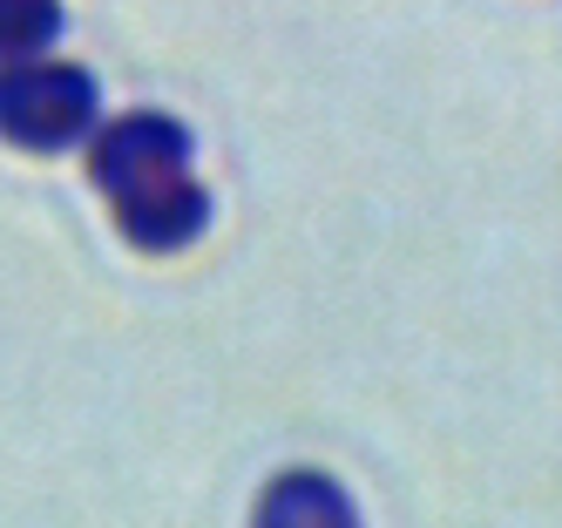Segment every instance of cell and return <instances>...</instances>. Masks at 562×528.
<instances>
[{
  "label": "cell",
  "mask_w": 562,
  "mask_h": 528,
  "mask_svg": "<svg viewBox=\"0 0 562 528\" xmlns=\"http://www.w3.org/2000/svg\"><path fill=\"white\" fill-rule=\"evenodd\" d=\"M95 130V75L75 61H8L0 68V136L21 149H75Z\"/></svg>",
  "instance_id": "1"
},
{
  "label": "cell",
  "mask_w": 562,
  "mask_h": 528,
  "mask_svg": "<svg viewBox=\"0 0 562 528\" xmlns=\"http://www.w3.org/2000/svg\"><path fill=\"white\" fill-rule=\"evenodd\" d=\"M183 162H190V136L170 115H123V122H109L95 136V149H89V170L115 203L143 196L156 183H177Z\"/></svg>",
  "instance_id": "2"
},
{
  "label": "cell",
  "mask_w": 562,
  "mask_h": 528,
  "mask_svg": "<svg viewBox=\"0 0 562 528\" xmlns=\"http://www.w3.org/2000/svg\"><path fill=\"white\" fill-rule=\"evenodd\" d=\"M115 211H123V231L143 244V251H177V244H190L211 224V196L190 177H177V183H156L143 196H123Z\"/></svg>",
  "instance_id": "3"
},
{
  "label": "cell",
  "mask_w": 562,
  "mask_h": 528,
  "mask_svg": "<svg viewBox=\"0 0 562 528\" xmlns=\"http://www.w3.org/2000/svg\"><path fill=\"white\" fill-rule=\"evenodd\" d=\"M258 528H359V521H352L346 495H339L326 474H285L265 495Z\"/></svg>",
  "instance_id": "4"
},
{
  "label": "cell",
  "mask_w": 562,
  "mask_h": 528,
  "mask_svg": "<svg viewBox=\"0 0 562 528\" xmlns=\"http://www.w3.org/2000/svg\"><path fill=\"white\" fill-rule=\"evenodd\" d=\"M61 34L55 0H0V61H34Z\"/></svg>",
  "instance_id": "5"
}]
</instances>
